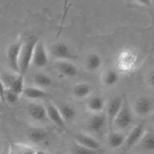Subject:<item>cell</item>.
Returning a JSON list of instances; mask_svg holds the SVG:
<instances>
[{
    "label": "cell",
    "mask_w": 154,
    "mask_h": 154,
    "mask_svg": "<svg viewBox=\"0 0 154 154\" xmlns=\"http://www.w3.org/2000/svg\"><path fill=\"white\" fill-rule=\"evenodd\" d=\"M39 40L37 36H30L25 41H23L20 52L19 58V74L25 75L28 71L30 65L32 64L33 51L36 43Z\"/></svg>",
    "instance_id": "6da1fadb"
},
{
    "label": "cell",
    "mask_w": 154,
    "mask_h": 154,
    "mask_svg": "<svg viewBox=\"0 0 154 154\" xmlns=\"http://www.w3.org/2000/svg\"><path fill=\"white\" fill-rule=\"evenodd\" d=\"M133 122V114H132L131 105L126 96H123V102L118 114L114 120V126L120 129H125L129 127Z\"/></svg>",
    "instance_id": "7a4b0ae2"
},
{
    "label": "cell",
    "mask_w": 154,
    "mask_h": 154,
    "mask_svg": "<svg viewBox=\"0 0 154 154\" xmlns=\"http://www.w3.org/2000/svg\"><path fill=\"white\" fill-rule=\"evenodd\" d=\"M49 53L57 60H76L78 56L71 50L69 45L63 42H56L50 46Z\"/></svg>",
    "instance_id": "3957f363"
},
{
    "label": "cell",
    "mask_w": 154,
    "mask_h": 154,
    "mask_svg": "<svg viewBox=\"0 0 154 154\" xmlns=\"http://www.w3.org/2000/svg\"><path fill=\"white\" fill-rule=\"evenodd\" d=\"M48 60H49L48 52L47 51L45 43L43 41L39 39L36 43L34 51H33L32 64L36 68L42 69L48 65Z\"/></svg>",
    "instance_id": "277c9868"
},
{
    "label": "cell",
    "mask_w": 154,
    "mask_h": 154,
    "mask_svg": "<svg viewBox=\"0 0 154 154\" xmlns=\"http://www.w3.org/2000/svg\"><path fill=\"white\" fill-rule=\"evenodd\" d=\"M145 132L146 129L144 123H141L135 126L129 132V135H126L123 145L128 152L130 151L131 149L139 144Z\"/></svg>",
    "instance_id": "5b68a950"
},
{
    "label": "cell",
    "mask_w": 154,
    "mask_h": 154,
    "mask_svg": "<svg viewBox=\"0 0 154 154\" xmlns=\"http://www.w3.org/2000/svg\"><path fill=\"white\" fill-rule=\"evenodd\" d=\"M23 41L14 42L8 46L7 49V60L9 66L11 69L16 72L17 74H19V58H20V52L21 46H22Z\"/></svg>",
    "instance_id": "8992f818"
},
{
    "label": "cell",
    "mask_w": 154,
    "mask_h": 154,
    "mask_svg": "<svg viewBox=\"0 0 154 154\" xmlns=\"http://www.w3.org/2000/svg\"><path fill=\"white\" fill-rule=\"evenodd\" d=\"M123 102V96L122 97H114L109 101L106 107V116L107 123L109 126V130H113L114 123L118 114L119 111L121 108Z\"/></svg>",
    "instance_id": "52a82bcc"
},
{
    "label": "cell",
    "mask_w": 154,
    "mask_h": 154,
    "mask_svg": "<svg viewBox=\"0 0 154 154\" xmlns=\"http://www.w3.org/2000/svg\"><path fill=\"white\" fill-rule=\"evenodd\" d=\"M153 111V102L147 96L139 97L134 105V111L140 117H145L151 114Z\"/></svg>",
    "instance_id": "ba28073f"
},
{
    "label": "cell",
    "mask_w": 154,
    "mask_h": 154,
    "mask_svg": "<svg viewBox=\"0 0 154 154\" xmlns=\"http://www.w3.org/2000/svg\"><path fill=\"white\" fill-rule=\"evenodd\" d=\"M73 138L77 144H79L82 147L98 151L101 148V144L99 141L87 134L75 133L73 135Z\"/></svg>",
    "instance_id": "9c48e42d"
},
{
    "label": "cell",
    "mask_w": 154,
    "mask_h": 154,
    "mask_svg": "<svg viewBox=\"0 0 154 154\" xmlns=\"http://www.w3.org/2000/svg\"><path fill=\"white\" fill-rule=\"evenodd\" d=\"M108 124L107 123V118L105 114L103 113H98V114H93L89 119L87 127L88 129L91 132L95 133H99L103 131L105 126Z\"/></svg>",
    "instance_id": "30bf717a"
},
{
    "label": "cell",
    "mask_w": 154,
    "mask_h": 154,
    "mask_svg": "<svg viewBox=\"0 0 154 154\" xmlns=\"http://www.w3.org/2000/svg\"><path fill=\"white\" fill-rule=\"evenodd\" d=\"M55 66L62 75L67 78H74L78 73V68L68 60H57Z\"/></svg>",
    "instance_id": "8fae6325"
},
{
    "label": "cell",
    "mask_w": 154,
    "mask_h": 154,
    "mask_svg": "<svg viewBox=\"0 0 154 154\" xmlns=\"http://www.w3.org/2000/svg\"><path fill=\"white\" fill-rule=\"evenodd\" d=\"M48 119L53 122L55 125L62 129L66 128V122L62 117L58 108L53 103H48L45 106Z\"/></svg>",
    "instance_id": "7c38bea8"
},
{
    "label": "cell",
    "mask_w": 154,
    "mask_h": 154,
    "mask_svg": "<svg viewBox=\"0 0 154 154\" xmlns=\"http://www.w3.org/2000/svg\"><path fill=\"white\" fill-rule=\"evenodd\" d=\"M27 113L36 121H44L47 120V112L45 106L38 103H31L27 106Z\"/></svg>",
    "instance_id": "4fadbf2b"
},
{
    "label": "cell",
    "mask_w": 154,
    "mask_h": 154,
    "mask_svg": "<svg viewBox=\"0 0 154 154\" xmlns=\"http://www.w3.org/2000/svg\"><path fill=\"white\" fill-rule=\"evenodd\" d=\"M22 94L27 99H32V100L43 99L49 96L47 92L37 87H24Z\"/></svg>",
    "instance_id": "5bb4252c"
},
{
    "label": "cell",
    "mask_w": 154,
    "mask_h": 154,
    "mask_svg": "<svg viewBox=\"0 0 154 154\" xmlns=\"http://www.w3.org/2000/svg\"><path fill=\"white\" fill-rule=\"evenodd\" d=\"M126 135L120 132L111 130L108 137V145L111 148L117 149L123 145Z\"/></svg>",
    "instance_id": "9a60e30c"
},
{
    "label": "cell",
    "mask_w": 154,
    "mask_h": 154,
    "mask_svg": "<svg viewBox=\"0 0 154 154\" xmlns=\"http://www.w3.org/2000/svg\"><path fill=\"white\" fill-rule=\"evenodd\" d=\"M105 107V101L102 96H95L90 98L87 102V108L93 114L102 113Z\"/></svg>",
    "instance_id": "2e32d148"
},
{
    "label": "cell",
    "mask_w": 154,
    "mask_h": 154,
    "mask_svg": "<svg viewBox=\"0 0 154 154\" xmlns=\"http://www.w3.org/2000/svg\"><path fill=\"white\" fill-rule=\"evenodd\" d=\"M28 138L35 144H40L46 141L48 138V133L45 129L39 127L31 128L28 131Z\"/></svg>",
    "instance_id": "e0dca14e"
},
{
    "label": "cell",
    "mask_w": 154,
    "mask_h": 154,
    "mask_svg": "<svg viewBox=\"0 0 154 154\" xmlns=\"http://www.w3.org/2000/svg\"><path fill=\"white\" fill-rule=\"evenodd\" d=\"M62 117L66 122L72 121L77 115V111L73 106L67 103H60L57 106Z\"/></svg>",
    "instance_id": "ac0fdd59"
},
{
    "label": "cell",
    "mask_w": 154,
    "mask_h": 154,
    "mask_svg": "<svg viewBox=\"0 0 154 154\" xmlns=\"http://www.w3.org/2000/svg\"><path fill=\"white\" fill-rule=\"evenodd\" d=\"M102 65V59L99 54L91 53L86 59V67L90 72H96Z\"/></svg>",
    "instance_id": "d6986e66"
},
{
    "label": "cell",
    "mask_w": 154,
    "mask_h": 154,
    "mask_svg": "<svg viewBox=\"0 0 154 154\" xmlns=\"http://www.w3.org/2000/svg\"><path fill=\"white\" fill-rule=\"evenodd\" d=\"M91 86L87 83H78L72 88L73 94L79 99H84L91 93Z\"/></svg>",
    "instance_id": "ffe728a7"
},
{
    "label": "cell",
    "mask_w": 154,
    "mask_h": 154,
    "mask_svg": "<svg viewBox=\"0 0 154 154\" xmlns=\"http://www.w3.org/2000/svg\"><path fill=\"white\" fill-rule=\"evenodd\" d=\"M35 150L29 145L22 143H12L8 154H35Z\"/></svg>",
    "instance_id": "44dd1931"
},
{
    "label": "cell",
    "mask_w": 154,
    "mask_h": 154,
    "mask_svg": "<svg viewBox=\"0 0 154 154\" xmlns=\"http://www.w3.org/2000/svg\"><path fill=\"white\" fill-rule=\"evenodd\" d=\"M33 82L38 88H46L51 87L53 84V81L49 75L45 73L38 72L33 76Z\"/></svg>",
    "instance_id": "7402d4cb"
},
{
    "label": "cell",
    "mask_w": 154,
    "mask_h": 154,
    "mask_svg": "<svg viewBox=\"0 0 154 154\" xmlns=\"http://www.w3.org/2000/svg\"><path fill=\"white\" fill-rule=\"evenodd\" d=\"M8 90H11L14 93H17V95L22 94L23 90L24 89V76L22 75H20L17 74L15 77V78L14 79V81H12V83L11 84V85L9 86Z\"/></svg>",
    "instance_id": "603a6c76"
},
{
    "label": "cell",
    "mask_w": 154,
    "mask_h": 154,
    "mask_svg": "<svg viewBox=\"0 0 154 154\" xmlns=\"http://www.w3.org/2000/svg\"><path fill=\"white\" fill-rule=\"evenodd\" d=\"M139 144L144 150L153 151L154 150V135L153 132L146 131Z\"/></svg>",
    "instance_id": "cb8c5ba5"
},
{
    "label": "cell",
    "mask_w": 154,
    "mask_h": 154,
    "mask_svg": "<svg viewBox=\"0 0 154 154\" xmlns=\"http://www.w3.org/2000/svg\"><path fill=\"white\" fill-rule=\"evenodd\" d=\"M119 74L117 71L109 69L105 73L103 76V82L107 87H113L119 81Z\"/></svg>",
    "instance_id": "d4e9b609"
},
{
    "label": "cell",
    "mask_w": 154,
    "mask_h": 154,
    "mask_svg": "<svg viewBox=\"0 0 154 154\" xmlns=\"http://www.w3.org/2000/svg\"><path fill=\"white\" fill-rule=\"evenodd\" d=\"M20 95L14 93L8 89H5L4 93V103L5 104H15L19 100Z\"/></svg>",
    "instance_id": "484cf974"
},
{
    "label": "cell",
    "mask_w": 154,
    "mask_h": 154,
    "mask_svg": "<svg viewBox=\"0 0 154 154\" xmlns=\"http://www.w3.org/2000/svg\"><path fill=\"white\" fill-rule=\"evenodd\" d=\"M72 154H97L99 152L98 150H91V149L82 147L79 144H77L76 143L72 147Z\"/></svg>",
    "instance_id": "4316f807"
},
{
    "label": "cell",
    "mask_w": 154,
    "mask_h": 154,
    "mask_svg": "<svg viewBox=\"0 0 154 154\" xmlns=\"http://www.w3.org/2000/svg\"><path fill=\"white\" fill-rule=\"evenodd\" d=\"M5 90V87L4 84L2 82L1 78H0V99H1V102L4 103V93Z\"/></svg>",
    "instance_id": "83f0119b"
},
{
    "label": "cell",
    "mask_w": 154,
    "mask_h": 154,
    "mask_svg": "<svg viewBox=\"0 0 154 154\" xmlns=\"http://www.w3.org/2000/svg\"><path fill=\"white\" fill-rule=\"evenodd\" d=\"M35 154H46V153H45V151H43V150H38L35 151Z\"/></svg>",
    "instance_id": "f1b7e54d"
},
{
    "label": "cell",
    "mask_w": 154,
    "mask_h": 154,
    "mask_svg": "<svg viewBox=\"0 0 154 154\" xmlns=\"http://www.w3.org/2000/svg\"><path fill=\"white\" fill-rule=\"evenodd\" d=\"M126 154H135V153H132V152L129 151V152H127V153H126Z\"/></svg>",
    "instance_id": "f546056e"
},
{
    "label": "cell",
    "mask_w": 154,
    "mask_h": 154,
    "mask_svg": "<svg viewBox=\"0 0 154 154\" xmlns=\"http://www.w3.org/2000/svg\"><path fill=\"white\" fill-rule=\"evenodd\" d=\"M53 154H63V153H53Z\"/></svg>",
    "instance_id": "4dcf8cb0"
},
{
    "label": "cell",
    "mask_w": 154,
    "mask_h": 154,
    "mask_svg": "<svg viewBox=\"0 0 154 154\" xmlns=\"http://www.w3.org/2000/svg\"><path fill=\"white\" fill-rule=\"evenodd\" d=\"M108 154H111V153H108Z\"/></svg>",
    "instance_id": "1f68e13d"
},
{
    "label": "cell",
    "mask_w": 154,
    "mask_h": 154,
    "mask_svg": "<svg viewBox=\"0 0 154 154\" xmlns=\"http://www.w3.org/2000/svg\"><path fill=\"white\" fill-rule=\"evenodd\" d=\"M0 101H1V99H0Z\"/></svg>",
    "instance_id": "d6a6232c"
}]
</instances>
